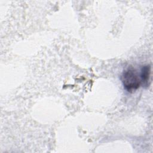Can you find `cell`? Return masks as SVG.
Listing matches in <instances>:
<instances>
[{
	"instance_id": "obj_2",
	"label": "cell",
	"mask_w": 153,
	"mask_h": 153,
	"mask_svg": "<svg viewBox=\"0 0 153 153\" xmlns=\"http://www.w3.org/2000/svg\"><path fill=\"white\" fill-rule=\"evenodd\" d=\"M139 76L141 80V85L145 87H149L151 76V66L149 65L143 66L141 68Z\"/></svg>"
},
{
	"instance_id": "obj_1",
	"label": "cell",
	"mask_w": 153,
	"mask_h": 153,
	"mask_svg": "<svg viewBox=\"0 0 153 153\" xmlns=\"http://www.w3.org/2000/svg\"><path fill=\"white\" fill-rule=\"evenodd\" d=\"M121 80L124 88L130 93L135 91L141 85L139 74L136 69L132 66H128L123 71Z\"/></svg>"
}]
</instances>
